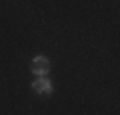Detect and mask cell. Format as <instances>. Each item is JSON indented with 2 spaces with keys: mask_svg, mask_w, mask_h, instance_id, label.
<instances>
[{
  "mask_svg": "<svg viewBox=\"0 0 120 115\" xmlns=\"http://www.w3.org/2000/svg\"><path fill=\"white\" fill-rule=\"evenodd\" d=\"M31 71L38 77H46V73H50V60L46 56H34L31 62Z\"/></svg>",
  "mask_w": 120,
  "mask_h": 115,
  "instance_id": "1",
  "label": "cell"
},
{
  "mask_svg": "<svg viewBox=\"0 0 120 115\" xmlns=\"http://www.w3.org/2000/svg\"><path fill=\"white\" fill-rule=\"evenodd\" d=\"M31 88H33L36 94H46V96H50V94L53 92V84H52V81H50V79L40 77L38 81H34V82L31 84Z\"/></svg>",
  "mask_w": 120,
  "mask_h": 115,
  "instance_id": "2",
  "label": "cell"
}]
</instances>
